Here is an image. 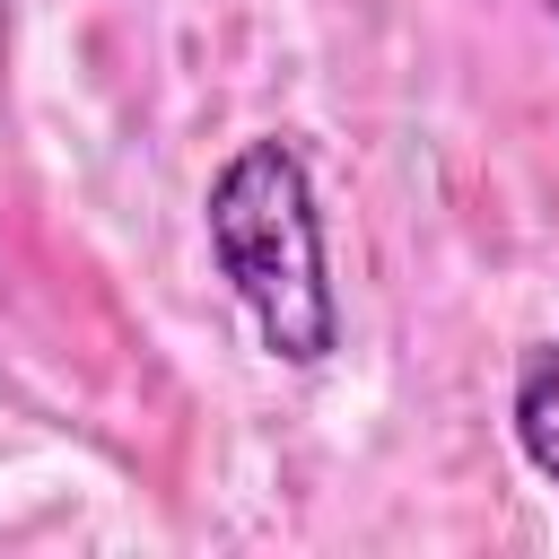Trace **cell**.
Wrapping results in <instances>:
<instances>
[{
  "label": "cell",
  "instance_id": "cell-1",
  "mask_svg": "<svg viewBox=\"0 0 559 559\" xmlns=\"http://www.w3.org/2000/svg\"><path fill=\"white\" fill-rule=\"evenodd\" d=\"M201 227H210V262L236 288L253 341L280 367H323L341 349V288H332V253H323V201H314V166L288 131L245 140L210 192H201Z\"/></svg>",
  "mask_w": 559,
  "mask_h": 559
},
{
  "label": "cell",
  "instance_id": "cell-2",
  "mask_svg": "<svg viewBox=\"0 0 559 559\" xmlns=\"http://www.w3.org/2000/svg\"><path fill=\"white\" fill-rule=\"evenodd\" d=\"M507 428H515V454L559 489V341H533L515 358V384H507Z\"/></svg>",
  "mask_w": 559,
  "mask_h": 559
},
{
  "label": "cell",
  "instance_id": "cell-3",
  "mask_svg": "<svg viewBox=\"0 0 559 559\" xmlns=\"http://www.w3.org/2000/svg\"><path fill=\"white\" fill-rule=\"evenodd\" d=\"M550 17H559V0H550Z\"/></svg>",
  "mask_w": 559,
  "mask_h": 559
}]
</instances>
